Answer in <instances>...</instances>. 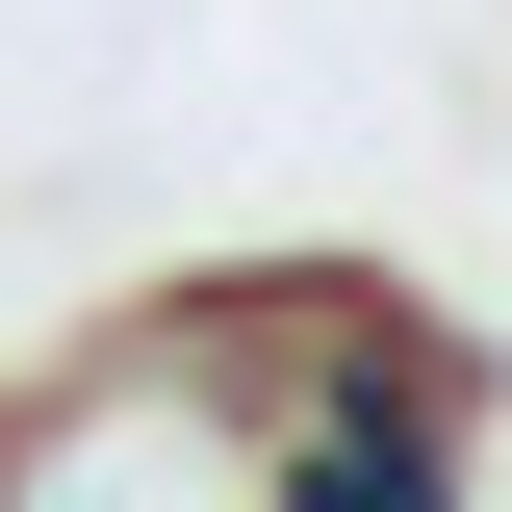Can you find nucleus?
I'll return each instance as SVG.
<instances>
[{
	"mask_svg": "<svg viewBox=\"0 0 512 512\" xmlns=\"http://www.w3.org/2000/svg\"><path fill=\"white\" fill-rule=\"evenodd\" d=\"M512 436V333H461L436 282H282V359H256V512H487Z\"/></svg>",
	"mask_w": 512,
	"mask_h": 512,
	"instance_id": "f257e3e1",
	"label": "nucleus"
}]
</instances>
